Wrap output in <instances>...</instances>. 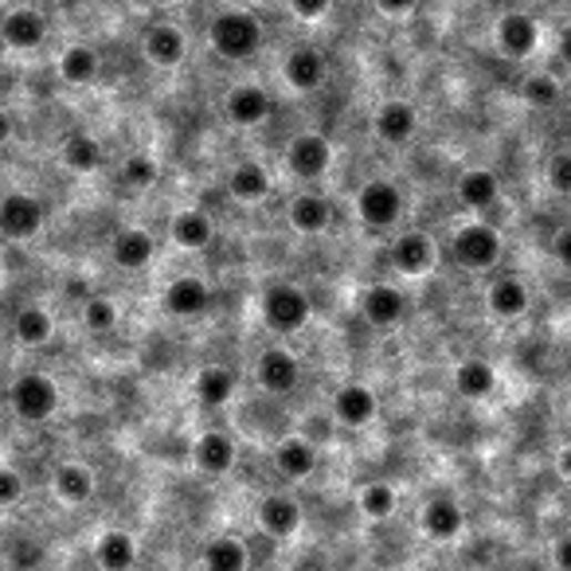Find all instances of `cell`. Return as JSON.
<instances>
[{
  "instance_id": "33",
  "label": "cell",
  "mask_w": 571,
  "mask_h": 571,
  "mask_svg": "<svg viewBox=\"0 0 571 571\" xmlns=\"http://www.w3.org/2000/svg\"><path fill=\"white\" fill-rule=\"evenodd\" d=\"M94 560H99L102 571H130L137 563V540L122 529L102 532L99 544H94Z\"/></svg>"
},
{
  "instance_id": "39",
  "label": "cell",
  "mask_w": 571,
  "mask_h": 571,
  "mask_svg": "<svg viewBox=\"0 0 571 571\" xmlns=\"http://www.w3.org/2000/svg\"><path fill=\"white\" fill-rule=\"evenodd\" d=\"M83 325L91 333H114V325H118V302L114 298H106V294H94V298H86L83 306Z\"/></svg>"
},
{
  "instance_id": "19",
  "label": "cell",
  "mask_w": 571,
  "mask_h": 571,
  "mask_svg": "<svg viewBox=\"0 0 571 571\" xmlns=\"http://www.w3.org/2000/svg\"><path fill=\"white\" fill-rule=\"evenodd\" d=\"M419 524H422V532H427V537H431V540H439V544H447V540H458V537H462V529H466V513H462V506H458L455 497L439 493V497H431V501L422 506Z\"/></svg>"
},
{
  "instance_id": "22",
  "label": "cell",
  "mask_w": 571,
  "mask_h": 571,
  "mask_svg": "<svg viewBox=\"0 0 571 571\" xmlns=\"http://www.w3.org/2000/svg\"><path fill=\"white\" fill-rule=\"evenodd\" d=\"M110 255H114V263L122 266V271L137 274L153 263L157 243H153V235L145 232V227H122V232L114 235V243H110Z\"/></svg>"
},
{
  "instance_id": "41",
  "label": "cell",
  "mask_w": 571,
  "mask_h": 571,
  "mask_svg": "<svg viewBox=\"0 0 571 571\" xmlns=\"http://www.w3.org/2000/svg\"><path fill=\"white\" fill-rule=\"evenodd\" d=\"M544 181L552 192H560V196H571V150H560L548 157L544 165Z\"/></svg>"
},
{
  "instance_id": "47",
  "label": "cell",
  "mask_w": 571,
  "mask_h": 571,
  "mask_svg": "<svg viewBox=\"0 0 571 571\" xmlns=\"http://www.w3.org/2000/svg\"><path fill=\"white\" fill-rule=\"evenodd\" d=\"M552 560H555V568H560V571H571V532H563V537L555 540Z\"/></svg>"
},
{
  "instance_id": "2",
  "label": "cell",
  "mask_w": 571,
  "mask_h": 571,
  "mask_svg": "<svg viewBox=\"0 0 571 571\" xmlns=\"http://www.w3.org/2000/svg\"><path fill=\"white\" fill-rule=\"evenodd\" d=\"M314 317V302L302 290L298 282H271L263 294V322L278 337H294L302 333Z\"/></svg>"
},
{
  "instance_id": "20",
  "label": "cell",
  "mask_w": 571,
  "mask_h": 571,
  "mask_svg": "<svg viewBox=\"0 0 571 571\" xmlns=\"http://www.w3.org/2000/svg\"><path fill=\"white\" fill-rule=\"evenodd\" d=\"M258 529L274 540H290L302 529V506L290 493H271L258 501Z\"/></svg>"
},
{
  "instance_id": "49",
  "label": "cell",
  "mask_w": 571,
  "mask_h": 571,
  "mask_svg": "<svg viewBox=\"0 0 571 571\" xmlns=\"http://www.w3.org/2000/svg\"><path fill=\"white\" fill-rule=\"evenodd\" d=\"M12 130H17L12 114H9V110H0V145H9V141H12Z\"/></svg>"
},
{
  "instance_id": "13",
  "label": "cell",
  "mask_w": 571,
  "mask_h": 571,
  "mask_svg": "<svg viewBox=\"0 0 571 571\" xmlns=\"http://www.w3.org/2000/svg\"><path fill=\"white\" fill-rule=\"evenodd\" d=\"M376 411H380V404H376V391L368 388V384L348 380L333 391V419H337L340 427H348V431L368 427V422L376 419Z\"/></svg>"
},
{
  "instance_id": "31",
  "label": "cell",
  "mask_w": 571,
  "mask_h": 571,
  "mask_svg": "<svg viewBox=\"0 0 571 571\" xmlns=\"http://www.w3.org/2000/svg\"><path fill=\"white\" fill-rule=\"evenodd\" d=\"M51 489H55V497L67 501V506H86L94 497V473L83 462H63L51 473Z\"/></svg>"
},
{
  "instance_id": "28",
  "label": "cell",
  "mask_w": 571,
  "mask_h": 571,
  "mask_svg": "<svg viewBox=\"0 0 571 571\" xmlns=\"http://www.w3.org/2000/svg\"><path fill=\"white\" fill-rule=\"evenodd\" d=\"M455 391L462 399L481 404V399H489L497 391V368L489 360H481V356H470V360H462L455 368Z\"/></svg>"
},
{
  "instance_id": "23",
  "label": "cell",
  "mask_w": 571,
  "mask_h": 571,
  "mask_svg": "<svg viewBox=\"0 0 571 571\" xmlns=\"http://www.w3.org/2000/svg\"><path fill=\"white\" fill-rule=\"evenodd\" d=\"M458 200H462L466 212L486 216V212L497 207V200H501V181H497V173H489V169H466V173L458 176Z\"/></svg>"
},
{
  "instance_id": "35",
  "label": "cell",
  "mask_w": 571,
  "mask_h": 571,
  "mask_svg": "<svg viewBox=\"0 0 571 571\" xmlns=\"http://www.w3.org/2000/svg\"><path fill=\"white\" fill-rule=\"evenodd\" d=\"M12 333H17L20 345L40 348V345H48V340L55 337V317H51L43 306H24L17 314V322H12Z\"/></svg>"
},
{
  "instance_id": "30",
  "label": "cell",
  "mask_w": 571,
  "mask_h": 571,
  "mask_svg": "<svg viewBox=\"0 0 571 571\" xmlns=\"http://www.w3.org/2000/svg\"><path fill=\"white\" fill-rule=\"evenodd\" d=\"M59 79H63L67 86H91L94 79H99V51L91 48V43H71V48H63V55H59Z\"/></svg>"
},
{
  "instance_id": "42",
  "label": "cell",
  "mask_w": 571,
  "mask_h": 571,
  "mask_svg": "<svg viewBox=\"0 0 571 571\" xmlns=\"http://www.w3.org/2000/svg\"><path fill=\"white\" fill-rule=\"evenodd\" d=\"M9 563H12L17 571H35V568L43 563V548L35 544V540H20V544H12Z\"/></svg>"
},
{
  "instance_id": "36",
  "label": "cell",
  "mask_w": 571,
  "mask_h": 571,
  "mask_svg": "<svg viewBox=\"0 0 571 571\" xmlns=\"http://www.w3.org/2000/svg\"><path fill=\"white\" fill-rule=\"evenodd\" d=\"M247 563H251L247 544L235 540V537H216L204 548V568L207 571H247Z\"/></svg>"
},
{
  "instance_id": "26",
  "label": "cell",
  "mask_w": 571,
  "mask_h": 571,
  "mask_svg": "<svg viewBox=\"0 0 571 571\" xmlns=\"http://www.w3.org/2000/svg\"><path fill=\"white\" fill-rule=\"evenodd\" d=\"M271 188L274 181L263 161H239V165L232 169V176H227V192H232L239 204H263V200L271 196Z\"/></svg>"
},
{
  "instance_id": "51",
  "label": "cell",
  "mask_w": 571,
  "mask_h": 571,
  "mask_svg": "<svg viewBox=\"0 0 571 571\" xmlns=\"http://www.w3.org/2000/svg\"><path fill=\"white\" fill-rule=\"evenodd\" d=\"M150 4H157V9H169V4H176V0H150Z\"/></svg>"
},
{
  "instance_id": "6",
  "label": "cell",
  "mask_w": 571,
  "mask_h": 571,
  "mask_svg": "<svg viewBox=\"0 0 571 571\" xmlns=\"http://www.w3.org/2000/svg\"><path fill=\"white\" fill-rule=\"evenodd\" d=\"M9 399L20 422H48L59 411V384L43 373H24L12 384Z\"/></svg>"
},
{
  "instance_id": "32",
  "label": "cell",
  "mask_w": 571,
  "mask_h": 571,
  "mask_svg": "<svg viewBox=\"0 0 571 571\" xmlns=\"http://www.w3.org/2000/svg\"><path fill=\"white\" fill-rule=\"evenodd\" d=\"M59 161H63L71 173L79 176H91L102 169V141L91 137V133H71V137H63V145H59Z\"/></svg>"
},
{
  "instance_id": "38",
  "label": "cell",
  "mask_w": 571,
  "mask_h": 571,
  "mask_svg": "<svg viewBox=\"0 0 571 571\" xmlns=\"http://www.w3.org/2000/svg\"><path fill=\"white\" fill-rule=\"evenodd\" d=\"M560 79L548 75V71H532L529 79L521 83V99L529 102L532 110H552L560 102Z\"/></svg>"
},
{
  "instance_id": "9",
  "label": "cell",
  "mask_w": 571,
  "mask_h": 571,
  "mask_svg": "<svg viewBox=\"0 0 571 571\" xmlns=\"http://www.w3.org/2000/svg\"><path fill=\"white\" fill-rule=\"evenodd\" d=\"M497 51L506 59H529L540 48V20L532 12H506L493 28Z\"/></svg>"
},
{
  "instance_id": "37",
  "label": "cell",
  "mask_w": 571,
  "mask_h": 571,
  "mask_svg": "<svg viewBox=\"0 0 571 571\" xmlns=\"http://www.w3.org/2000/svg\"><path fill=\"white\" fill-rule=\"evenodd\" d=\"M396 506H399V497L388 481H368V486L360 489V513H365L368 521H388V517L396 513Z\"/></svg>"
},
{
  "instance_id": "40",
  "label": "cell",
  "mask_w": 571,
  "mask_h": 571,
  "mask_svg": "<svg viewBox=\"0 0 571 571\" xmlns=\"http://www.w3.org/2000/svg\"><path fill=\"white\" fill-rule=\"evenodd\" d=\"M157 161L150 157V153H130V157L122 161V169H118V176H122L125 188H150L153 181H157Z\"/></svg>"
},
{
  "instance_id": "24",
  "label": "cell",
  "mask_w": 571,
  "mask_h": 571,
  "mask_svg": "<svg viewBox=\"0 0 571 571\" xmlns=\"http://www.w3.org/2000/svg\"><path fill=\"white\" fill-rule=\"evenodd\" d=\"M145 59L157 67H181L184 55H188V35L181 32L176 24H153L145 32Z\"/></svg>"
},
{
  "instance_id": "48",
  "label": "cell",
  "mask_w": 571,
  "mask_h": 571,
  "mask_svg": "<svg viewBox=\"0 0 571 571\" xmlns=\"http://www.w3.org/2000/svg\"><path fill=\"white\" fill-rule=\"evenodd\" d=\"M555 473H560L563 481H571V442L555 450Z\"/></svg>"
},
{
  "instance_id": "12",
  "label": "cell",
  "mask_w": 571,
  "mask_h": 571,
  "mask_svg": "<svg viewBox=\"0 0 571 571\" xmlns=\"http://www.w3.org/2000/svg\"><path fill=\"white\" fill-rule=\"evenodd\" d=\"M388 258H391V271L404 274V278H419L435 266L439 251H435V239L427 232H404L391 239L388 247Z\"/></svg>"
},
{
  "instance_id": "18",
  "label": "cell",
  "mask_w": 571,
  "mask_h": 571,
  "mask_svg": "<svg viewBox=\"0 0 571 571\" xmlns=\"http://www.w3.org/2000/svg\"><path fill=\"white\" fill-rule=\"evenodd\" d=\"M486 306H489V314L501 317V322H517V317L529 314L532 294H529V286H524V278H517V274H501V278L489 282Z\"/></svg>"
},
{
  "instance_id": "45",
  "label": "cell",
  "mask_w": 571,
  "mask_h": 571,
  "mask_svg": "<svg viewBox=\"0 0 571 571\" xmlns=\"http://www.w3.org/2000/svg\"><path fill=\"white\" fill-rule=\"evenodd\" d=\"M552 255H555V263H560L563 271H571V224L555 232V239H552Z\"/></svg>"
},
{
  "instance_id": "44",
  "label": "cell",
  "mask_w": 571,
  "mask_h": 571,
  "mask_svg": "<svg viewBox=\"0 0 571 571\" xmlns=\"http://www.w3.org/2000/svg\"><path fill=\"white\" fill-rule=\"evenodd\" d=\"M290 9L298 20H306V24H317V20L329 17L333 9V0H290Z\"/></svg>"
},
{
  "instance_id": "25",
  "label": "cell",
  "mask_w": 571,
  "mask_h": 571,
  "mask_svg": "<svg viewBox=\"0 0 571 571\" xmlns=\"http://www.w3.org/2000/svg\"><path fill=\"white\" fill-rule=\"evenodd\" d=\"M333 224V204L322 192H298L290 200V227L298 235H322Z\"/></svg>"
},
{
  "instance_id": "34",
  "label": "cell",
  "mask_w": 571,
  "mask_h": 571,
  "mask_svg": "<svg viewBox=\"0 0 571 571\" xmlns=\"http://www.w3.org/2000/svg\"><path fill=\"white\" fill-rule=\"evenodd\" d=\"M212 239H216V224H212V216H207V212L188 207V212L173 216V243H176V247L204 251V247H212Z\"/></svg>"
},
{
  "instance_id": "4",
  "label": "cell",
  "mask_w": 571,
  "mask_h": 571,
  "mask_svg": "<svg viewBox=\"0 0 571 571\" xmlns=\"http://www.w3.org/2000/svg\"><path fill=\"white\" fill-rule=\"evenodd\" d=\"M404 188L396 181H368L365 188L356 192V216L368 232H388L404 220Z\"/></svg>"
},
{
  "instance_id": "8",
  "label": "cell",
  "mask_w": 571,
  "mask_h": 571,
  "mask_svg": "<svg viewBox=\"0 0 571 571\" xmlns=\"http://www.w3.org/2000/svg\"><path fill=\"white\" fill-rule=\"evenodd\" d=\"M255 376H258V388L271 391V396H290L302 380V365L286 345H271L258 353Z\"/></svg>"
},
{
  "instance_id": "43",
  "label": "cell",
  "mask_w": 571,
  "mask_h": 571,
  "mask_svg": "<svg viewBox=\"0 0 571 571\" xmlns=\"http://www.w3.org/2000/svg\"><path fill=\"white\" fill-rule=\"evenodd\" d=\"M20 497H24V478L9 466H0V509L17 506Z\"/></svg>"
},
{
  "instance_id": "10",
  "label": "cell",
  "mask_w": 571,
  "mask_h": 571,
  "mask_svg": "<svg viewBox=\"0 0 571 571\" xmlns=\"http://www.w3.org/2000/svg\"><path fill=\"white\" fill-rule=\"evenodd\" d=\"M0 40H4L9 51H20V55L40 51L43 43H48V17H43L40 9L20 4V9H12L9 17L0 20Z\"/></svg>"
},
{
  "instance_id": "50",
  "label": "cell",
  "mask_w": 571,
  "mask_h": 571,
  "mask_svg": "<svg viewBox=\"0 0 571 571\" xmlns=\"http://www.w3.org/2000/svg\"><path fill=\"white\" fill-rule=\"evenodd\" d=\"M560 59H563V63L571 67V24H568V28H563V32H560Z\"/></svg>"
},
{
  "instance_id": "14",
  "label": "cell",
  "mask_w": 571,
  "mask_h": 571,
  "mask_svg": "<svg viewBox=\"0 0 571 571\" xmlns=\"http://www.w3.org/2000/svg\"><path fill=\"white\" fill-rule=\"evenodd\" d=\"M224 114H227V122L243 125V130H247V125H263L266 118L274 114V99H271V91H263L258 83H239L227 91Z\"/></svg>"
},
{
  "instance_id": "11",
  "label": "cell",
  "mask_w": 571,
  "mask_h": 571,
  "mask_svg": "<svg viewBox=\"0 0 571 571\" xmlns=\"http://www.w3.org/2000/svg\"><path fill=\"white\" fill-rule=\"evenodd\" d=\"M407 309H411V302H407V294L399 290L396 282H376V286L365 290V298H360V314H365V322L376 325V329H396V325H404Z\"/></svg>"
},
{
  "instance_id": "27",
  "label": "cell",
  "mask_w": 571,
  "mask_h": 571,
  "mask_svg": "<svg viewBox=\"0 0 571 571\" xmlns=\"http://www.w3.org/2000/svg\"><path fill=\"white\" fill-rule=\"evenodd\" d=\"M274 466H278L282 478H290V481L309 478V473L317 470V450H314V442L302 439V435H290V439H282L278 447H274Z\"/></svg>"
},
{
  "instance_id": "1",
  "label": "cell",
  "mask_w": 571,
  "mask_h": 571,
  "mask_svg": "<svg viewBox=\"0 0 571 571\" xmlns=\"http://www.w3.org/2000/svg\"><path fill=\"white\" fill-rule=\"evenodd\" d=\"M207 43H212L220 59L243 63V59L258 55V48H263V24L247 9H224L207 24Z\"/></svg>"
},
{
  "instance_id": "46",
  "label": "cell",
  "mask_w": 571,
  "mask_h": 571,
  "mask_svg": "<svg viewBox=\"0 0 571 571\" xmlns=\"http://www.w3.org/2000/svg\"><path fill=\"white\" fill-rule=\"evenodd\" d=\"M376 9H380L384 17H411V12L419 9V0H376Z\"/></svg>"
},
{
  "instance_id": "52",
  "label": "cell",
  "mask_w": 571,
  "mask_h": 571,
  "mask_svg": "<svg viewBox=\"0 0 571 571\" xmlns=\"http://www.w3.org/2000/svg\"><path fill=\"white\" fill-rule=\"evenodd\" d=\"M63 4H71V0H63Z\"/></svg>"
},
{
  "instance_id": "5",
  "label": "cell",
  "mask_w": 571,
  "mask_h": 571,
  "mask_svg": "<svg viewBox=\"0 0 571 571\" xmlns=\"http://www.w3.org/2000/svg\"><path fill=\"white\" fill-rule=\"evenodd\" d=\"M48 224L43 204L24 188H12L0 196V235L9 243H32Z\"/></svg>"
},
{
  "instance_id": "15",
  "label": "cell",
  "mask_w": 571,
  "mask_h": 571,
  "mask_svg": "<svg viewBox=\"0 0 571 571\" xmlns=\"http://www.w3.org/2000/svg\"><path fill=\"white\" fill-rule=\"evenodd\" d=\"M373 130L384 145H407V141L419 133V110H415L407 99H388V102H380V110H376Z\"/></svg>"
},
{
  "instance_id": "3",
  "label": "cell",
  "mask_w": 571,
  "mask_h": 571,
  "mask_svg": "<svg viewBox=\"0 0 571 571\" xmlns=\"http://www.w3.org/2000/svg\"><path fill=\"white\" fill-rule=\"evenodd\" d=\"M450 255H455V263L462 266V271H493L497 263H501V235H497L493 224H486V220H470V224H462L455 232V239H450Z\"/></svg>"
},
{
  "instance_id": "7",
  "label": "cell",
  "mask_w": 571,
  "mask_h": 571,
  "mask_svg": "<svg viewBox=\"0 0 571 571\" xmlns=\"http://www.w3.org/2000/svg\"><path fill=\"white\" fill-rule=\"evenodd\" d=\"M286 165H290V173L298 176V181H322L325 173L333 169V145L325 133L317 130H306L298 133V137L286 145Z\"/></svg>"
},
{
  "instance_id": "17",
  "label": "cell",
  "mask_w": 571,
  "mask_h": 571,
  "mask_svg": "<svg viewBox=\"0 0 571 571\" xmlns=\"http://www.w3.org/2000/svg\"><path fill=\"white\" fill-rule=\"evenodd\" d=\"M325 75H329V67H325L322 51L309 48V43H302V48H294L290 55L282 59V79H286V86L298 94L317 91V86L325 83Z\"/></svg>"
},
{
  "instance_id": "16",
  "label": "cell",
  "mask_w": 571,
  "mask_h": 571,
  "mask_svg": "<svg viewBox=\"0 0 571 571\" xmlns=\"http://www.w3.org/2000/svg\"><path fill=\"white\" fill-rule=\"evenodd\" d=\"M161 306L169 309L173 317H204L212 309V286L196 274H181L165 286V298Z\"/></svg>"
},
{
  "instance_id": "29",
  "label": "cell",
  "mask_w": 571,
  "mask_h": 571,
  "mask_svg": "<svg viewBox=\"0 0 571 571\" xmlns=\"http://www.w3.org/2000/svg\"><path fill=\"white\" fill-rule=\"evenodd\" d=\"M192 391H196V399L204 407H224L235 399V391H239V380H235L232 368L224 365H207L196 373V380H192Z\"/></svg>"
},
{
  "instance_id": "21",
  "label": "cell",
  "mask_w": 571,
  "mask_h": 571,
  "mask_svg": "<svg viewBox=\"0 0 571 571\" xmlns=\"http://www.w3.org/2000/svg\"><path fill=\"white\" fill-rule=\"evenodd\" d=\"M235 458H239V447H235V439L224 431H204L196 439V447H192V462H196V470L212 473V478L232 473Z\"/></svg>"
}]
</instances>
